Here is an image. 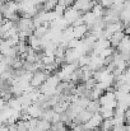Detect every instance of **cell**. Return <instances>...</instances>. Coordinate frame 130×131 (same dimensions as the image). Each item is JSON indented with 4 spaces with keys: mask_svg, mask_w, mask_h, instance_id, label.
<instances>
[{
    "mask_svg": "<svg viewBox=\"0 0 130 131\" xmlns=\"http://www.w3.org/2000/svg\"><path fill=\"white\" fill-rule=\"evenodd\" d=\"M99 116L102 117V120H110L114 117L115 115V110L114 108H105V107H101L99 111H98Z\"/></svg>",
    "mask_w": 130,
    "mask_h": 131,
    "instance_id": "8992f818",
    "label": "cell"
},
{
    "mask_svg": "<svg viewBox=\"0 0 130 131\" xmlns=\"http://www.w3.org/2000/svg\"><path fill=\"white\" fill-rule=\"evenodd\" d=\"M88 33V27L86 24L78 26V27H73V37L77 40H82L86 37V35Z\"/></svg>",
    "mask_w": 130,
    "mask_h": 131,
    "instance_id": "277c9868",
    "label": "cell"
},
{
    "mask_svg": "<svg viewBox=\"0 0 130 131\" xmlns=\"http://www.w3.org/2000/svg\"><path fill=\"white\" fill-rule=\"evenodd\" d=\"M124 37H125V35H124V32H123V31H117V32H115L114 35H111V36H110V38H108L111 47H112V48H114V47L116 48Z\"/></svg>",
    "mask_w": 130,
    "mask_h": 131,
    "instance_id": "5b68a950",
    "label": "cell"
},
{
    "mask_svg": "<svg viewBox=\"0 0 130 131\" xmlns=\"http://www.w3.org/2000/svg\"><path fill=\"white\" fill-rule=\"evenodd\" d=\"M110 131H116V130H115V129H112V130H110Z\"/></svg>",
    "mask_w": 130,
    "mask_h": 131,
    "instance_id": "8fae6325",
    "label": "cell"
},
{
    "mask_svg": "<svg viewBox=\"0 0 130 131\" xmlns=\"http://www.w3.org/2000/svg\"><path fill=\"white\" fill-rule=\"evenodd\" d=\"M99 108H101V106H99V103H98V99L89 101L88 104H87V107H86V110L87 111H89L92 115H93V113H98Z\"/></svg>",
    "mask_w": 130,
    "mask_h": 131,
    "instance_id": "52a82bcc",
    "label": "cell"
},
{
    "mask_svg": "<svg viewBox=\"0 0 130 131\" xmlns=\"http://www.w3.org/2000/svg\"><path fill=\"white\" fill-rule=\"evenodd\" d=\"M66 131H73V130H72V129H69V130H66Z\"/></svg>",
    "mask_w": 130,
    "mask_h": 131,
    "instance_id": "30bf717a",
    "label": "cell"
},
{
    "mask_svg": "<svg viewBox=\"0 0 130 131\" xmlns=\"http://www.w3.org/2000/svg\"><path fill=\"white\" fill-rule=\"evenodd\" d=\"M4 22H5V18H4V15H3V14L0 13V26H1V24H3Z\"/></svg>",
    "mask_w": 130,
    "mask_h": 131,
    "instance_id": "9c48e42d",
    "label": "cell"
},
{
    "mask_svg": "<svg viewBox=\"0 0 130 131\" xmlns=\"http://www.w3.org/2000/svg\"><path fill=\"white\" fill-rule=\"evenodd\" d=\"M5 104H6V103H5V102H4V99H3V98L0 97V110H1V108H3V107H4Z\"/></svg>",
    "mask_w": 130,
    "mask_h": 131,
    "instance_id": "ba28073f",
    "label": "cell"
},
{
    "mask_svg": "<svg viewBox=\"0 0 130 131\" xmlns=\"http://www.w3.org/2000/svg\"><path fill=\"white\" fill-rule=\"evenodd\" d=\"M48 73L46 70H38L36 73L32 74V78L29 80V87H32L33 89H38L46 82V79L48 78Z\"/></svg>",
    "mask_w": 130,
    "mask_h": 131,
    "instance_id": "7a4b0ae2",
    "label": "cell"
},
{
    "mask_svg": "<svg viewBox=\"0 0 130 131\" xmlns=\"http://www.w3.org/2000/svg\"><path fill=\"white\" fill-rule=\"evenodd\" d=\"M98 103L101 107H105V108H114L116 107L117 104V101L115 98V93L112 90H106L102 93V95L98 98Z\"/></svg>",
    "mask_w": 130,
    "mask_h": 131,
    "instance_id": "6da1fadb",
    "label": "cell"
},
{
    "mask_svg": "<svg viewBox=\"0 0 130 131\" xmlns=\"http://www.w3.org/2000/svg\"><path fill=\"white\" fill-rule=\"evenodd\" d=\"M81 15H82V14H81L77 9H74L73 6H70V8H66V9H65V12H64V14H63V18L65 19V22H66L69 26H72Z\"/></svg>",
    "mask_w": 130,
    "mask_h": 131,
    "instance_id": "3957f363",
    "label": "cell"
}]
</instances>
